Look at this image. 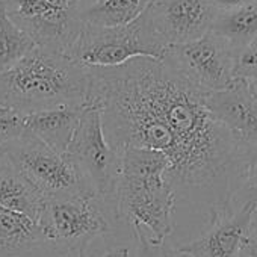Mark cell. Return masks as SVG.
I'll use <instances>...</instances> for the list:
<instances>
[{
	"label": "cell",
	"mask_w": 257,
	"mask_h": 257,
	"mask_svg": "<svg viewBox=\"0 0 257 257\" xmlns=\"http://www.w3.org/2000/svg\"><path fill=\"white\" fill-rule=\"evenodd\" d=\"M85 104L101 113L109 146L162 153L176 195L201 204L209 218L228 210L239 143L206 107V94L167 64L134 58L118 67L88 68Z\"/></svg>",
	"instance_id": "6da1fadb"
},
{
	"label": "cell",
	"mask_w": 257,
	"mask_h": 257,
	"mask_svg": "<svg viewBox=\"0 0 257 257\" xmlns=\"http://www.w3.org/2000/svg\"><path fill=\"white\" fill-rule=\"evenodd\" d=\"M88 67L65 53L37 46L13 68L0 73V106L23 115L59 106L85 104Z\"/></svg>",
	"instance_id": "7a4b0ae2"
},
{
	"label": "cell",
	"mask_w": 257,
	"mask_h": 257,
	"mask_svg": "<svg viewBox=\"0 0 257 257\" xmlns=\"http://www.w3.org/2000/svg\"><path fill=\"white\" fill-rule=\"evenodd\" d=\"M170 161L159 152L125 149L121 153V173L115 189L118 222L150 231L153 242L167 240L174 228L173 213L177 195L167 174Z\"/></svg>",
	"instance_id": "3957f363"
},
{
	"label": "cell",
	"mask_w": 257,
	"mask_h": 257,
	"mask_svg": "<svg viewBox=\"0 0 257 257\" xmlns=\"http://www.w3.org/2000/svg\"><path fill=\"white\" fill-rule=\"evenodd\" d=\"M43 246L61 255H86L89 243L112 233L115 209L97 194L46 200L38 216Z\"/></svg>",
	"instance_id": "277c9868"
},
{
	"label": "cell",
	"mask_w": 257,
	"mask_h": 257,
	"mask_svg": "<svg viewBox=\"0 0 257 257\" xmlns=\"http://www.w3.org/2000/svg\"><path fill=\"white\" fill-rule=\"evenodd\" d=\"M165 50L153 37L144 16L135 22L116 28H98L85 25L68 56L92 68H109L125 64L134 58H152L162 61Z\"/></svg>",
	"instance_id": "5b68a950"
},
{
	"label": "cell",
	"mask_w": 257,
	"mask_h": 257,
	"mask_svg": "<svg viewBox=\"0 0 257 257\" xmlns=\"http://www.w3.org/2000/svg\"><path fill=\"white\" fill-rule=\"evenodd\" d=\"M7 159L44 200L95 194L71 158L56 153L31 134L7 147Z\"/></svg>",
	"instance_id": "8992f818"
},
{
	"label": "cell",
	"mask_w": 257,
	"mask_h": 257,
	"mask_svg": "<svg viewBox=\"0 0 257 257\" xmlns=\"http://www.w3.org/2000/svg\"><path fill=\"white\" fill-rule=\"evenodd\" d=\"M79 167L94 192L115 209V189L121 173V156L109 146L101 113L95 106L85 104L76 134L65 152Z\"/></svg>",
	"instance_id": "52a82bcc"
},
{
	"label": "cell",
	"mask_w": 257,
	"mask_h": 257,
	"mask_svg": "<svg viewBox=\"0 0 257 257\" xmlns=\"http://www.w3.org/2000/svg\"><path fill=\"white\" fill-rule=\"evenodd\" d=\"M162 62L204 94L222 91L236 80L234 52L213 32L167 49Z\"/></svg>",
	"instance_id": "ba28073f"
},
{
	"label": "cell",
	"mask_w": 257,
	"mask_h": 257,
	"mask_svg": "<svg viewBox=\"0 0 257 257\" xmlns=\"http://www.w3.org/2000/svg\"><path fill=\"white\" fill-rule=\"evenodd\" d=\"M11 20L37 46L68 55L80 31V8L50 4L49 0H8L4 4Z\"/></svg>",
	"instance_id": "9c48e42d"
},
{
	"label": "cell",
	"mask_w": 257,
	"mask_h": 257,
	"mask_svg": "<svg viewBox=\"0 0 257 257\" xmlns=\"http://www.w3.org/2000/svg\"><path fill=\"white\" fill-rule=\"evenodd\" d=\"M215 10L207 0H150L143 13L159 46L186 44L210 32Z\"/></svg>",
	"instance_id": "30bf717a"
},
{
	"label": "cell",
	"mask_w": 257,
	"mask_h": 257,
	"mask_svg": "<svg viewBox=\"0 0 257 257\" xmlns=\"http://www.w3.org/2000/svg\"><path fill=\"white\" fill-rule=\"evenodd\" d=\"M254 210L255 206H243L209 218L207 228L177 251L183 257H243L251 242Z\"/></svg>",
	"instance_id": "8fae6325"
},
{
	"label": "cell",
	"mask_w": 257,
	"mask_h": 257,
	"mask_svg": "<svg viewBox=\"0 0 257 257\" xmlns=\"http://www.w3.org/2000/svg\"><path fill=\"white\" fill-rule=\"evenodd\" d=\"M204 103L212 118L242 144H257V101L248 83L236 79L228 88L206 94Z\"/></svg>",
	"instance_id": "7c38bea8"
},
{
	"label": "cell",
	"mask_w": 257,
	"mask_h": 257,
	"mask_svg": "<svg viewBox=\"0 0 257 257\" xmlns=\"http://www.w3.org/2000/svg\"><path fill=\"white\" fill-rule=\"evenodd\" d=\"M83 109L85 104L59 106L55 109L28 113L25 116L26 131L56 153L65 155L76 134Z\"/></svg>",
	"instance_id": "4fadbf2b"
},
{
	"label": "cell",
	"mask_w": 257,
	"mask_h": 257,
	"mask_svg": "<svg viewBox=\"0 0 257 257\" xmlns=\"http://www.w3.org/2000/svg\"><path fill=\"white\" fill-rule=\"evenodd\" d=\"M44 197L7 159L0 162V206L38 221Z\"/></svg>",
	"instance_id": "5bb4252c"
},
{
	"label": "cell",
	"mask_w": 257,
	"mask_h": 257,
	"mask_svg": "<svg viewBox=\"0 0 257 257\" xmlns=\"http://www.w3.org/2000/svg\"><path fill=\"white\" fill-rule=\"evenodd\" d=\"M43 246L35 219L0 206V257H20Z\"/></svg>",
	"instance_id": "9a60e30c"
},
{
	"label": "cell",
	"mask_w": 257,
	"mask_h": 257,
	"mask_svg": "<svg viewBox=\"0 0 257 257\" xmlns=\"http://www.w3.org/2000/svg\"><path fill=\"white\" fill-rule=\"evenodd\" d=\"M210 32L221 37L236 55L257 37V2L216 11Z\"/></svg>",
	"instance_id": "2e32d148"
},
{
	"label": "cell",
	"mask_w": 257,
	"mask_h": 257,
	"mask_svg": "<svg viewBox=\"0 0 257 257\" xmlns=\"http://www.w3.org/2000/svg\"><path fill=\"white\" fill-rule=\"evenodd\" d=\"M257 206V144L239 143L228 209Z\"/></svg>",
	"instance_id": "e0dca14e"
},
{
	"label": "cell",
	"mask_w": 257,
	"mask_h": 257,
	"mask_svg": "<svg viewBox=\"0 0 257 257\" xmlns=\"http://www.w3.org/2000/svg\"><path fill=\"white\" fill-rule=\"evenodd\" d=\"M150 0H97L80 11L85 25L98 28H116L135 22L147 8Z\"/></svg>",
	"instance_id": "ac0fdd59"
},
{
	"label": "cell",
	"mask_w": 257,
	"mask_h": 257,
	"mask_svg": "<svg viewBox=\"0 0 257 257\" xmlns=\"http://www.w3.org/2000/svg\"><path fill=\"white\" fill-rule=\"evenodd\" d=\"M37 47L35 41L8 16L0 5V73L13 68L31 50Z\"/></svg>",
	"instance_id": "d6986e66"
},
{
	"label": "cell",
	"mask_w": 257,
	"mask_h": 257,
	"mask_svg": "<svg viewBox=\"0 0 257 257\" xmlns=\"http://www.w3.org/2000/svg\"><path fill=\"white\" fill-rule=\"evenodd\" d=\"M25 116L14 109L0 106V147H8L28 134Z\"/></svg>",
	"instance_id": "ffe728a7"
},
{
	"label": "cell",
	"mask_w": 257,
	"mask_h": 257,
	"mask_svg": "<svg viewBox=\"0 0 257 257\" xmlns=\"http://www.w3.org/2000/svg\"><path fill=\"white\" fill-rule=\"evenodd\" d=\"M135 239H137V248H135V255L131 254V257H182V254L177 251L176 246L168 243L167 240L164 242H153L149 239L147 233L140 228H131Z\"/></svg>",
	"instance_id": "44dd1931"
},
{
	"label": "cell",
	"mask_w": 257,
	"mask_h": 257,
	"mask_svg": "<svg viewBox=\"0 0 257 257\" xmlns=\"http://www.w3.org/2000/svg\"><path fill=\"white\" fill-rule=\"evenodd\" d=\"M234 79L257 80V37L234 55Z\"/></svg>",
	"instance_id": "7402d4cb"
},
{
	"label": "cell",
	"mask_w": 257,
	"mask_h": 257,
	"mask_svg": "<svg viewBox=\"0 0 257 257\" xmlns=\"http://www.w3.org/2000/svg\"><path fill=\"white\" fill-rule=\"evenodd\" d=\"M210 4V7L215 11H227V10H233L251 2H257V0H207Z\"/></svg>",
	"instance_id": "603a6c76"
},
{
	"label": "cell",
	"mask_w": 257,
	"mask_h": 257,
	"mask_svg": "<svg viewBox=\"0 0 257 257\" xmlns=\"http://www.w3.org/2000/svg\"><path fill=\"white\" fill-rule=\"evenodd\" d=\"M61 257H88V255H61ZM100 257H131V248L127 245H118V246L107 249Z\"/></svg>",
	"instance_id": "cb8c5ba5"
},
{
	"label": "cell",
	"mask_w": 257,
	"mask_h": 257,
	"mask_svg": "<svg viewBox=\"0 0 257 257\" xmlns=\"http://www.w3.org/2000/svg\"><path fill=\"white\" fill-rule=\"evenodd\" d=\"M249 236H251V242L257 245V206H255V210H254V215H252V221H251V231H249Z\"/></svg>",
	"instance_id": "d4e9b609"
},
{
	"label": "cell",
	"mask_w": 257,
	"mask_h": 257,
	"mask_svg": "<svg viewBox=\"0 0 257 257\" xmlns=\"http://www.w3.org/2000/svg\"><path fill=\"white\" fill-rule=\"evenodd\" d=\"M243 257H257V245L252 243V242H249V245H248Z\"/></svg>",
	"instance_id": "484cf974"
},
{
	"label": "cell",
	"mask_w": 257,
	"mask_h": 257,
	"mask_svg": "<svg viewBox=\"0 0 257 257\" xmlns=\"http://www.w3.org/2000/svg\"><path fill=\"white\" fill-rule=\"evenodd\" d=\"M246 83H248V88H249V91H251L254 100L257 101V80H255V82H246Z\"/></svg>",
	"instance_id": "4316f807"
},
{
	"label": "cell",
	"mask_w": 257,
	"mask_h": 257,
	"mask_svg": "<svg viewBox=\"0 0 257 257\" xmlns=\"http://www.w3.org/2000/svg\"><path fill=\"white\" fill-rule=\"evenodd\" d=\"M7 156V147H0V162H2Z\"/></svg>",
	"instance_id": "83f0119b"
},
{
	"label": "cell",
	"mask_w": 257,
	"mask_h": 257,
	"mask_svg": "<svg viewBox=\"0 0 257 257\" xmlns=\"http://www.w3.org/2000/svg\"><path fill=\"white\" fill-rule=\"evenodd\" d=\"M5 2H8V0H0V5H4Z\"/></svg>",
	"instance_id": "f1b7e54d"
}]
</instances>
